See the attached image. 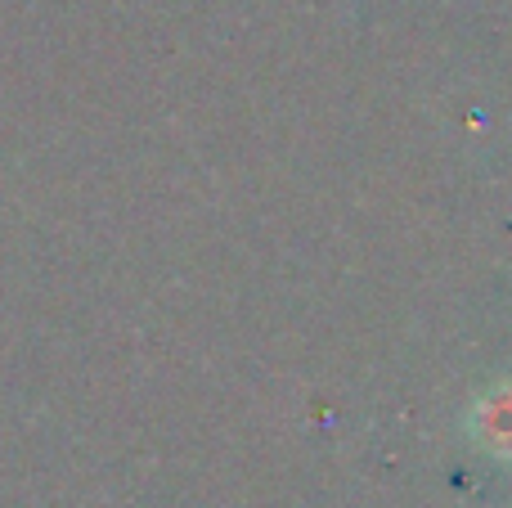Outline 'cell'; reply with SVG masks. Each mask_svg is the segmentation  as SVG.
<instances>
[{
  "label": "cell",
  "instance_id": "1",
  "mask_svg": "<svg viewBox=\"0 0 512 508\" xmlns=\"http://www.w3.org/2000/svg\"><path fill=\"white\" fill-rule=\"evenodd\" d=\"M481 437L495 441L499 450H512V396H495V401H486V414H481Z\"/></svg>",
  "mask_w": 512,
  "mask_h": 508
}]
</instances>
